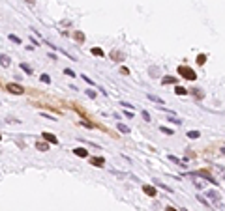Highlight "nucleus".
<instances>
[{"instance_id":"32","label":"nucleus","mask_w":225,"mask_h":211,"mask_svg":"<svg viewBox=\"0 0 225 211\" xmlns=\"http://www.w3.org/2000/svg\"><path fill=\"white\" fill-rule=\"evenodd\" d=\"M120 73H122V75H129V69H128V67H124V66H122V67H120Z\"/></svg>"},{"instance_id":"23","label":"nucleus","mask_w":225,"mask_h":211,"mask_svg":"<svg viewBox=\"0 0 225 211\" xmlns=\"http://www.w3.org/2000/svg\"><path fill=\"white\" fill-rule=\"evenodd\" d=\"M204 62H206V54H199V56H197V64H199V66H203Z\"/></svg>"},{"instance_id":"17","label":"nucleus","mask_w":225,"mask_h":211,"mask_svg":"<svg viewBox=\"0 0 225 211\" xmlns=\"http://www.w3.org/2000/svg\"><path fill=\"white\" fill-rule=\"evenodd\" d=\"M175 94H176V95H188L189 92H188L186 88H182V86H176V88H175Z\"/></svg>"},{"instance_id":"7","label":"nucleus","mask_w":225,"mask_h":211,"mask_svg":"<svg viewBox=\"0 0 225 211\" xmlns=\"http://www.w3.org/2000/svg\"><path fill=\"white\" fill-rule=\"evenodd\" d=\"M111 60L113 62H124L126 56H124V53H120V51H111Z\"/></svg>"},{"instance_id":"37","label":"nucleus","mask_w":225,"mask_h":211,"mask_svg":"<svg viewBox=\"0 0 225 211\" xmlns=\"http://www.w3.org/2000/svg\"><path fill=\"white\" fill-rule=\"evenodd\" d=\"M83 79H85V81L88 82V84H94V82H92V79H90V77H86V75H83Z\"/></svg>"},{"instance_id":"1","label":"nucleus","mask_w":225,"mask_h":211,"mask_svg":"<svg viewBox=\"0 0 225 211\" xmlns=\"http://www.w3.org/2000/svg\"><path fill=\"white\" fill-rule=\"evenodd\" d=\"M178 75H182L186 81H195L197 79V73L188 66H178Z\"/></svg>"},{"instance_id":"35","label":"nucleus","mask_w":225,"mask_h":211,"mask_svg":"<svg viewBox=\"0 0 225 211\" xmlns=\"http://www.w3.org/2000/svg\"><path fill=\"white\" fill-rule=\"evenodd\" d=\"M218 172H219V176L225 178V168H222V166H218Z\"/></svg>"},{"instance_id":"28","label":"nucleus","mask_w":225,"mask_h":211,"mask_svg":"<svg viewBox=\"0 0 225 211\" xmlns=\"http://www.w3.org/2000/svg\"><path fill=\"white\" fill-rule=\"evenodd\" d=\"M92 54H96V56H103V51L98 49V47H94V49H92Z\"/></svg>"},{"instance_id":"8","label":"nucleus","mask_w":225,"mask_h":211,"mask_svg":"<svg viewBox=\"0 0 225 211\" xmlns=\"http://www.w3.org/2000/svg\"><path fill=\"white\" fill-rule=\"evenodd\" d=\"M90 165H92V166H103L105 159L103 157H90Z\"/></svg>"},{"instance_id":"41","label":"nucleus","mask_w":225,"mask_h":211,"mask_svg":"<svg viewBox=\"0 0 225 211\" xmlns=\"http://www.w3.org/2000/svg\"><path fill=\"white\" fill-rule=\"evenodd\" d=\"M0 140H2V135H0Z\"/></svg>"},{"instance_id":"22","label":"nucleus","mask_w":225,"mask_h":211,"mask_svg":"<svg viewBox=\"0 0 225 211\" xmlns=\"http://www.w3.org/2000/svg\"><path fill=\"white\" fill-rule=\"evenodd\" d=\"M148 73L152 75V77H158V75H160V69H158L156 66H152V67H150V69H148Z\"/></svg>"},{"instance_id":"18","label":"nucleus","mask_w":225,"mask_h":211,"mask_svg":"<svg viewBox=\"0 0 225 211\" xmlns=\"http://www.w3.org/2000/svg\"><path fill=\"white\" fill-rule=\"evenodd\" d=\"M148 99H150V101H154V103H158V105H163V99H161V97H158V95L148 94Z\"/></svg>"},{"instance_id":"13","label":"nucleus","mask_w":225,"mask_h":211,"mask_svg":"<svg viewBox=\"0 0 225 211\" xmlns=\"http://www.w3.org/2000/svg\"><path fill=\"white\" fill-rule=\"evenodd\" d=\"M36 150H39V151H49V142H36Z\"/></svg>"},{"instance_id":"4","label":"nucleus","mask_w":225,"mask_h":211,"mask_svg":"<svg viewBox=\"0 0 225 211\" xmlns=\"http://www.w3.org/2000/svg\"><path fill=\"white\" fill-rule=\"evenodd\" d=\"M143 193L144 194H147V196H158V191H156V187H154V185H148V183H144V185H143Z\"/></svg>"},{"instance_id":"34","label":"nucleus","mask_w":225,"mask_h":211,"mask_svg":"<svg viewBox=\"0 0 225 211\" xmlns=\"http://www.w3.org/2000/svg\"><path fill=\"white\" fill-rule=\"evenodd\" d=\"M6 122H10V123H19V120H17V118H6Z\"/></svg>"},{"instance_id":"39","label":"nucleus","mask_w":225,"mask_h":211,"mask_svg":"<svg viewBox=\"0 0 225 211\" xmlns=\"http://www.w3.org/2000/svg\"><path fill=\"white\" fill-rule=\"evenodd\" d=\"M165 211H176V209H175V208H171V206H169V208L165 209Z\"/></svg>"},{"instance_id":"12","label":"nucleus","mask_w":225,"mask_h":211,"mask_svg":"<svg viewBox=\"0 0 225 211\" xmlns=\"http://www.w3.org/2000/svg\"><path fill=\"white\" fill-rule=\"evenodd\" d=\"M73 153L77 155V157H83V159L88 157V151H86L85 148H75V150H73Z\"/></svg>"},{"instance_id":"33","label":"nucleus","mask_w":225,"mask_h":211,"mask_svg":"<svg viewBox=\"0 0 225 211\" xmlns=\"http://www.w3.org/2000/svg\"><path fill=\"white\" fill-rule=\"evenodd\" d=\"M64 73H66V75H68V77H75V73H73V71H72V69H68V67H66V69H64Z\"/></svg>"},{"instance_id":"31","label":"nucleus","mask_w":225,"mask_h":211,"mask_svg":"<svg viewBox=\"0 0 225 211\" xmlns=\"http://www.w3.org/2000/svg\"><path fill=\"white\" fill-rule=\"evenodd\" d=\"M143 120L144 122H150V114L147 112V110H143Z\"/></svg>"},{"instance_id":"40","label":"nucleus","mask_w":225,"mask_h":211,"mask_svg":"<svg viewBox=\"0 0 225 211\" xmlns=\"http://www.w3.org/2000/svg\"><path fill=\"white\" fill-rule=\"evenodd\" d=\"M26 2H28V4H30V6H32V4H34V0H26Z\"/></svg>"},{"instance_id":"26","label":"nucleus","mask_w":225,"mask_h":211,"mask_svg":"<svg viewBox=\"0 0 225 211\" xmlns=\"http://www.w3.org/2000/svg\"><path fill=\"white\" fill-rule=\"evenodd\" d=\"M10 39H11V41H13V43H17V45H21V43H23L21 39H19L17 36H15V34H10Z\"/></svg>"},{"instance_id":"27","label":"nucleus","mask_w":225,"mask_h":211,"mask_svg":"<svg viewBox=\"0 0 225 211\" xmlns=\"http://www.w3.org/2000/svg\"><path fill=\"white\" fill-rule=\"evenodd\" d=\"M79 123H81V125H85V127H88V129H94V127H96L94 123H90V122H86V120H83V122H79Z\"/></svg>"},{"instance_id":"2","label":"nucleus","mask_w":225,"mask_h":211,"mask_svg":"<svg viewBox=\"0 0 225 211\" xmlns=\"http://www.w3.org/2000/svg\"><path fill=\"white\" fill-rule=\"evenodd\" d=\"M193 176H199V178H204V180H206V181H210L212 185H218V183H219V181L216 180V178L212 176L210 172H208V170H199V172H195V174H193Z\"/></svg>"},{"instance_id":"11","label":"nucleus","mask_w":225,"mask_h":211,"mask_svg":"<svg viewBox=\"0 0 225 211\" xmlns=\"http://www.w3.org/2000/svg\"><path fill=\"white\" fill-rule=\"evenodd\" d=\"M73 39L77 43H85V39H86V36L83 34V32H73Z\"/></svg>"},{"instance_id":"21","label":"nucleus","mask_w":225,"mask_h":211,"mask_svg":"<svg viewBox=\"0 0 225 211\" xmlns=\"http://www.w3.org/2000/svg\"><path fill=\"white\" fill-rule=\"evenodd\" d=\"M201 133L199 131H188V138H191V140H195V138H199Z\"/></svg>"},{"instance_id":"14","label":"nucleus","mask_w":225,"mask_h":211,"mask_svg":"<svg viewBox=\"0 0 225 211\" xmlns=\"http://www.w3.org/2000/svg\"><path fill=\"white\" fill-rule=\"evenodd\" d=\"M169 159H171V161L175 163V165H178L180 168H186V163H184V161H180L178 157H175V155H169Z\"/></svg>"},{"instance_id":"15","label":"nucleus","mask_w":225,"mask_h":211,"mask_svg":"<svg viewBox=\"0 0 225 211\" xmlns=\"http://www.w3.org/2000/svg\"><path fill=\"white\" fill-rule=\"evenodd\" d=\"M161 82H163V84H176L178 79H176V77H163V79H161Z\"/></svg>"},{"instance_id":"30","label":"nucleus","mask_w":225,"mask_h":211,"mask_svg":"<svg viewBox=\"0 0 225 211\" xmlns=\"http://www.w3.org/2000/svg\"><path fill=\"white\" fill-rule=\"evenodd\" d=\"M156 185H160V187H161V189H165V191H169V193H171V191H173V189H171V187H167V185H165V183H160V181H156Z\"/></svg>"},{"instance_id":"29","label":"nucleus","mask_w":225,"mask_h":211,"mask_svg":"<svg viewBox=\"0 0 225 211\" xmlns=\"http://www.w3.org/2000/svg\"><path fill=\"white\" fill-rule=\"evenodd\" d=\"M85 92H86V95H88L90 99H96V92L94 90H85Z\"/></svg>"},{"instance_id":"16","label":"nucleus","mask_w":225,"mask_h":211,"mask_svg":"<svg viewBox=\"0 0 225 211\" xmlns=\"http://www.w3.org/2000/svg\"><path fill=\"white\" fill-rule=\"evenodd\" d=\"M116 129L120 131V133H124V135H128V133H129V127H128V125H124V123H116Z\"/></svg>"},{"instance_id":"24","label":"nucleus","mask_w":225,"mask_h":211,"mask_svg":"<svg viewBox=\"0 0 225 211\" xmlns=\"http://www.w3.org/2000/svg\"><path fill=\"white\" fill-rule=\"evenodd\" d=\"M39 81H41V82H45V84H49V82H51V77H49L47 73H43L41 77H39Z\"/></svg>"},{"instance_id":"19","label":"nucleus","mask_w":225,"mask_h":211,"mask_svg":"<svg viewBox=\"0 0 225 211\" xmlns=\"http://www.w3.org/2000/svg\"><path fill=\"white\" fill-rule=\"evenodd\" d=\"M160 131H161V133H165V135H171V137H175V131L169 129V127H165V125H160Z\"/></svg>"},{"instance_id":"38","label":"nucleus","mask_w":225,"mask_h":211,"mask_svg":"<svg viewBox=\"0 0 225 211\" xmlns=\"http://www.w3.org/2000/svg\"><path fill=\"white\" fill-rule=\"evenodd\" d=\"M41 116H43V118H47V120H53V122H54V118H53V116H51V114H45V112H43V114H41Z\"/></svg>"},{"instance_id":"36","label":"nucleus","mask_w":225,"mask_h":211,"mask_svg":"<svg viewBox=\"0 0 225 211\" xmlns=\"http://www.w3.org/2000/svg\"><path fill=\"white\" fill-rule=\"evenodd\" d=\"M122 107H126V109H129V110L133 109V105H129V103H126V101H122Z\"/></svg>"},{"instance_id":"9","label":"nucleus","mask_w":225,"mask_h":211,"mask_svg":"<svg viewBox=\"0 0 225 211\" xmlns=\"http://www.w3.org/2000/svg\"><path fill=\"white\" fill-rule=\"evenodd\" d=\"M189 94H191L195 99H203V97H204V92L201 90V88H193V90H189Z\"/></svg>"},{"instance_id":"5","label":"nucleus","mask_w":225,"mask_h":211,"mask_svg":"<svg viewBox=\"0 0 225 211\" xmlns=\"http://www.w3.org/2000/svg\"><path fill=\"white\" fill-rule=\"evenodd\" d=\"M111 174H113V176H116V178H120V180H133V181H139L135 176H131V174H124V172H118V170H111Z\"/></svg>"},{"instance_id":"3","label":"nucleus","mask_w":225,"mask_h":211,"mask_svg":"<svg viewBox=\"0 0 225 211\" xmlns=\"http://www.w3.org/2000/svg\"><path fill=\"white\" fill-rule=\"evenodd\" d=\"M8 92L10 94H13V95H21V94H25V88H23L21 84H17V82H8Z\"/></svg>"},{"instance_id":"25","label":"nucleus","mask_w":225,"mask_h":211,"mask_svg":"<svg viewBox=\"0 0 225 211\" xmlns=\"http://www.w3.org/2000/svg\"><path fill=\"white\" fill-rule=\"evenodd\" d=\"M21 69L25 71V73H28V75L32 73V67H30V66H26V64H21Z\"/></svg>"},{"instance_id":"6","label":"nucleus","mask_w":225,"mask_h":211,"mask_svg":"<svg viewBox=\"0 0 225 211\" xmlns=\"http://www.w3.org/2000/svg\"><path fill=\"white\" fill-rule=\"evenodd\" d=\"M41 137L45 138V142H49V144H58V138L54 137L53 133H49V131H45V133H41Z\"/></svg>"},{"instance_id":"10","label":"nucleus","mask_w":225,"mask_h":211,"mask_svg":"<svg viewBox=\"0 0 225 211\" xmlns=\"http://www.w3.org/2000/svg\"><path fill=\"white\" fill-rule=\"evenodd\" d=\"M10 64H11V60H10L8 54H0V66H2V67H10Z\"/></svg>"},{"instance_id":"20","label":"nucleus","mask_w":225,"mask_h":211,"mask_svg":"<svg viewBox=\"0 0 225 211\" xmlns=\"http://www.w3.org/2000/svg\"><path fill=\"white\" fill-rule=\"evenodd\" d=\"M208 196H210V200H214V202H218V204H219V193L210 191V193H208Z\"/></svg>"}]
</instances>
